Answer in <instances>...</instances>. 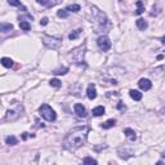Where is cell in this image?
I'll use <instances>...</instances> for the list:
<instances>
[{
	"label": "cell",
	"instance_id": "obj_1",
	"mask_svg": "<svg viewBox=\"0 0 165 165\" xmlns=\"http://www.w3.org/2000/svg\"><path fill=\"white\" fill-rule=\"evenodd\" d=\"M86 137H88V129L85 126H79V128L72 129L70 133L65 137L63 144H65L66 148L71 150H77L83 146L86 142Z\"/></svg>",
	"mask_w": 165,
	"mask_h": 165
},
{
	"label": "cell",
	"instance_id": "obj_2",
	"mask_svg": "<svg viewBox=\"0 0 165 165\" xmlns=\"http://www.w3.org/2000/svg\"><path fill=\"white\" fill-rule=\"evenodd\" d=\"M39 112H40V115H41V117H44L47 121H54L57 119L56 111H54L49 105H47V103H44V105L40 106Z\"/></svg>",
	"mask_w": 165,
	"mask_h": 165
},
{
	"label": "cell",
	"instance_id": "obj_3",
	"mask_svg": "<svg viewBox=\"0 0 165 165\" xmlns=\"http://www.w3.org/2000/svg\"><path fill=\"white\" fill-rule=\"evenodd\" d=\"M41 40H43V43H44L45 47H48L49 49H58L61 47V44H62V39H61V37L43 35Z\"/></svg>",
	"mask_w": 165,
	"mask_h": 165
},
{
	"label": "cell",
	"instance_id": "obj_4",
	"mask_svg": "<svg viewBox=\"0 0 165 165\" xmlns=\"http://www.w3.org/2000/svg\"><path fill=\"white\" fill-rule=\"evenodd\" d=\"M84 54H85V47L83 45V47H79V48L74 49V50L71 52L70 57L76 65H81V63L84 62Z\"/></svg>",
	"mask_w": 165,
	"mask_h": 165
},
{
	"label": "cell",
	"instance_id": "obj_5",
	"mask_svg": "<svg viewBox=\"0 0 165 165\" xmlns=\"http://www.w3.org/2000/svg\"><path fill=\"white\" fill-rule=\"evenodd\" d=\"M22 111H23V107H22V105H19V103H18L17 108H10V110H8L7 116H5V119H7V120H9V121H14V120H17V119L21 116Z\"/></svg>",
	"mask_w": 165,
	"mask_h": 165
},
{
	"label": "cell",
	"instance_id": "obj_6",
	"mask_svg": "<svg viewBox=\"0 0 165 165\" xmlns=\"http://www.w3.org/2000/svg\"><path fill=\"white\" fill-rule=\"evenodd\" d=\"M92 12H93V14H94V19H95V22H97L99 26H105L106 23H107V17H106V14L103 13V12H101L99 9H97L95 7H93L92 8Z\"/></svg>",
	"mask_w": 165,
	"mask_h": 165
},
{
	"label": "cell",
	"instance_id": "obj_7",
	"mask_svg": "<svg viewBox=\"0 0 165 165\" xmlns=\"http://www.w3.org/2000/svg\"><path fill=\"white\" fill-rule=\"evenodd\" d=\"M97 45L99 47V49L102 52H108L110 48H111V41H110L108 36L102 35L97 39Z\"/></svg>",
	"mask_w": 165,
	"mask_h": 165
},
{
	"label": "cell",
	"instance_id": "obj_8",
	"mask_svg": "<svg viewBox=\"0 0 165 165\" xmlns=\"http://www.w3.org/2000/svg\"><path fill=\"white\" fill-rule=\"evenodd\" d=\"M117 153H119V157L124 159V160H126V159H129L130 156L134 155L133 150H130V148H123V147H121V148H119Z\"/></svg>",
	"mask_w": 165,
	"mask_h": 165
},
{
	"label": "cell",
	"instance_id": "obj_9",
	"mask_svg": "<svg viewBox=\"0 0 165 165\" xmlns=\"http://www.w3.org/2000/svg\"><path fill=\"white\" fill-rule=\"evenodd\" d=\"M74 110H75V114H76L79 117H85L86 116V110L81 103H76V105L74 106Z\"/></svg>",
	"mask_w": 165,
	"mask_h": 165
},
{
	"label": "cell",
	"instance_id": "obj_10",
	"mask_svg": "<svg viewBox=\"0 0 165 165\" xmlns=\"http://www.w3.org/2000/svg\"><path fill=\"white\" fill-rule=\"evenodd\" d=\"M86 95H88L89 99H95L97 97V89H95V85L94 84H89L88 85V89H86Z\"/></svg>",
	"mask_w": 165,
	"mask_h": 165
},
{
	"label": "cell",
	"instance_id": "obj_11",
	"mask_svg": "<svg viewBox=\"0 0 165 165\" xmlns=\"http://www.w3.org/2000/svg\"><path fill=\"white\" fill-rule=\"evenodd\" d=\"M138 86L142 89V90H150L152 86V83L148 79H141L138 81Z\"/></svg>",
	"mask_w": 165,
	"mask_h": 165
},
{
	"label": "cell",
	"instance_id": "obj_12",
	"mask_svg": "<svg viewBox=\"0 0 165 165\" xmlns=\"http://www.w3.org/2000/svg\"><path fill=\"white\" fill-rule=\"evenodd\" d=\"M124 134H125L126 138H128L129 141H132V142H134L135 139H137V133H135L133 129H130V128H126L125 130H124Z\"/></svg>",
	"mask_w": 165,
	"mask_h": 165
},
{
	"label": "cell",
	"instance_id": "obj_13",
	"mask_svg": "<svg viewBox=\"0 0 165 165\" xmlns=\"http://www.w3.org/2000/svg\"><path fill=\"white\" fill-rule=\"evenodd\" d=\"M135 23H137V27L139 28L141 31H144V30H146L147 27H148V23H147V22L144 21L143 18H138V19H137V22H135Z\"/></svg>",
	"mask_w": 165,
	"mask_h": 165
},
{
	"label": "cell",
	"instance_id": "obj_14",
	"mask_svg": "<svg viewBox=\"0 0 165 165\" xmlns=\"http://www.w3.org/2000/svg\"><path fill=\"white\" fill-rule=\"evenodd\" d=\"M115 124H116V120H115V119H110V120H107V121H105V123L102 124V128H103V129L114 128Z\"/></svg>",
	"mask_w": 165,
	"mask_h": 165
},
{
	"label": "cell",
	"instance_id": "obj_15",
	"mask_svg": "<svg viewBox=\"0 0 165 165\" xmlns=\"http://www.w3.org/2000/svg\"><path fill=\"white\" fill-rule=\"evenodd\" d=\"M129 94H130V97H132L134 101H141L142 99V93H141V92H138V90L132 89V90L129 92Z\"/></svg>",
	"mask_w": 165,
	"mask_h": 165
},
{
	"label": "cell",
	"instance_id": "obj_16",
	"mask_svg": "<svg viewBox=\"0 0 165 165\" xmlns=\"http://www.w3.org/2000/svg\"><path fill=\"white\" fill-rule=\"evenodd\" d=\"M105 114V107L103 106H97L93 108V115L94 116H102Z\"/></svg>",
	"mask_w": 165,
	"mask_h": 165
},
{
	"label": "cell",
	"instance_id": "obj_17",
	"mask_svg": "<svg viewBox=\"0 0 165 165\" xmlns=\"http://www.w3.org/2000/svg\"><path fill=\"white\" fill-rule=\"evenodd\" d=\"M13 30V25L12 23H5V22H3L1 25H0V31L1 32H8V31Z\"/></svg>",
	"mask_w": 165,
	"mask_h": 165
},
{
	"label": "cell",
	"instance_id": "obj_18",
	"mask_svg": "<svg viewBox=\"0 0 165 165\" xmlns=\"http://www.w3.org/2000/svg\"><path fill=\"white\" fill-rule=\"evenodd\" d=\"M5 142H7V144H9V146H14V144L18 143V139H17L14 135H8V137L5 138Z\"/></svg>",
	"mask_w": 165,
	"mask_h": 165
},
{
	"label": "cell",
	"instance_id": "obj_19",
	"mask_svg": "<svg viewBox=\"0 0 165 165\" xmlns=\"http://www.w3.org/2000/svg\"><path fill=\"white\" fill-rule=\"evenodd\" d=\"M1 65L4 66V67L9 68V67H12V66H13V61L10 58H7V57H3V58H1Z\"/></svg>",
	"mask_w": 165,
	"mask_h": 165
},
{
	"label": "cell",
	"instance_id": "obj_20",
	"mask_svg": "<svg viewBox=\"0 0 165 165\" xmlns=\"http://www.w3.org/2000/svg\"><path fill=\"white\" fill-rule=\"evenodd\" d=\"M66 9L68 10V12H79L81 8H80V5H77V4H70V5H67V8Z\"/></svg>",
	"mask_w": 165,
	"mask_h": 165
},
{
	"label": "cell",
	"instance_id": "obj_21",
	"mask_svg": "<svg viewBox=\"0 0 165 165\" xmlns=\"http://www.w3.org/2000/svg\"><path fill=\"white\" fill-rule=\"evenodd\" d=\"M81 28H77V30H75L74 32H71L70 35H68V39L70 40H75V39H77V37H79V35L80 34H81Z\"/></svg>",
	"mask_w": 165,
	"mask_h": 165
},
{
	"label": "cell",
	"instance_id": "obj_22",
	"mask_svg": "<svg viewBox=\"0 0 165 165\" xmlns=\"http://www.w3.org/2000/svg\"><path fill=\"white\" fill-rule=\"evenodd\" d=\"M19 27H21L23 31H28L31 28V25L28 23L27 21H19Z\"/></svg>",
	"mask_w": 165,
	"mask_h": 165
},
{
	"label": "cell",
	"instance_id": "obj_23",
	"mask_svg": "<svg viewBox=\"0 0 165 165\" xmlns=\"http://www.w3.org/2000/svg\"><path fill=\"white\" fill-rule=\"evenodd\" d=\"M68 72V68L67 67H61V68H57V70L53 71L54 75H65Z\"/></svg>",
	"mask_w": 165,
	"mask_h": 165
},
{
	"label": "cell",
	"instance_id": "obj_24",
	"mask_svg": "<svg viewBox=\"0 0 165 165\" xmlns=\"http://www.w3.org/2000/svg\"><path fill=\"white\" fill-rule=\"evenodd\" d=\"M8 3H9V5H12V7H21L23 10H26V8L22 7V4H21L19 0H8Z\"/></svg>",
	"mask_w": 165,
	"mask_h": 165
},
{
	"label": "cell",
	"instance_id": "obj_25",
	"mask_svg": "<svg viewBox=\"0 0 165 165\" xmlns=\"http://www.w3.org/2000/svg\"><path fill=\"white\" fill-rule=\"evenodd\" d=\"M57 16L59 17V18H67L68 17V10L67 9H61L57 12Z\"/></svg>",
	"mask_w": 165,
	"mask_h": 165
},
{
	"label": "cell",
	"instance_id": "obj_26",
	"mask_svg": "<svg viewBox=\"0 0 165 165\" xmlns=\"http://www.w3.org/2000/svg\"><path fill=\"white\" fill-rule=\"evenodd\" d=\"M49 84H50L52 86H54V88H61V86H62V83H61V80H58V79H52L50 81H49Z\"/></svg>",
	"mask_w": 165,
	"mask_h": 165
},
{
	"label": "cell",
	"instance_id": "obj_27",
	"mask_svg": "<svg viewBox=\"0 0 165 165\" xmlns=\"http://www.w3.org/2000/svg\"><path fill=\"white\" fill-rule=\"evenodd\" d=\"M137 5H138V9L135 10V14H142V13H143V10H144L143 3H142L141 0H138V1H137Z\"/></svg>",
	"mask_w": 165,
	"mask_h": 165
},
{
	"label": "cell",
	"instance_id": "obj_28",
	"mask_svg": "<svg viewBox=\"0 0 165 165\" xmlns=\"http://www.w3.org/2000/svg\"><path fill=\"white\" fill-rule=\"evenodd\" d=\"M83 163L84 164H97V160H95V159H93V157H85L83 160Z\"/></svg>",
	"mask_w": 165,
	"mask_h": 165
},
{
	"label": "cell",
	"instance_id": "obj_29",
	"mask_svg": "<svg viewBox=\"0 0 165 165\" xmlns=\"http://www.w3.org/2000/svg\"><path fill=\"white\" fill-rule=\"evenodd\" d=\"M36 1H37V4L45 5V7H47V5H50V4H49V1H50V0H36Z\"/></svg>",
	"mask_w": 165,
	"mask_h": 165
},
{
	"label": "cell",
	"instance_id": "obj_30",
	"mask_svg": "<svg viewBox=\"0 0 165 165\" xmlns=\"http://www.w3.org/2000/svg\"><path fill=\"white\" fill-rule=\"evenodd\" d=\"M40 23H41L43 26H45V25H48V18H43L41 21H40Z\"/></svg>",
	"mask_w": 165,
	"mask_h": 165
},
{
	"label": "cell",
	"instance_id": "obj_31",
	"mask_svg": "<svg viewBox=\"0 0 165 165\" xmlns=\"http://www.w3.org/2000/svg\"><path fill=\"white\" fill-rule=\"evenodd\" d=\"M27 138H28V133H22V139H23V141H26V139H27Z\"/></svg>",
	"mask_w": 165,
	"mask_h": 165
},
{
	"label": "cell",
	"instance_id": "obj_32",
	"mask_svg": "<svg viewBox=\"0 0 165 165\" xmlns=\"http://www.w3.org/2000/svg\"><path fill=\"white\" fill-rule=\"evenodd\" d=\"M117 108H119V110H125V106H124V105H123V103H121V102H119V105H117Z\"/></svg>",
	"mask_w": 165,
	"mask_h": 165
},
{
	"label": "cell",
	"instance_id": "obj_33",
	"mask_svg": "<svg viewBox=\"0 0 165 165\" xmlns=\"http://www.w3.org/2000/svg\"><path fill=\"white\" fill-rule=\"evenodd\" d=\"M161 41H163V44H164V45H165V36H164V37H163V39H161Z\"/></svg>",
	"mask_w": 165,
	"mask_h": 165
},
{
	"label": "cell",
	"instance_id": "obj_34",
	"mask_svg": "<svg viewBox=\"0 0 165 165\" xmlns=\"http://www.w3.org/2000/svg\"><path fill=\"white\" fill-rule=\"evenodd\" d=\"M161 156H163V157H165V151L163 152V155H161Z\"/></svg>",
	"mask_w": 165,
	"mask_h": 165
}]
</instances>
